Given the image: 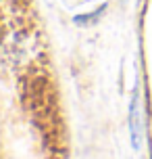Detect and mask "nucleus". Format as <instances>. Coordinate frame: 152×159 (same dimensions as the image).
Returning <instances> with one entry per match:
<instances>
[{
	"label": "nucleus",
	"instance_id": "1",
	"mask_svg": "<svg viewBox=\"0 0 152 159\" xmlns=\"http://www.w3.org/2000/svg\"><path fill=\"white\" fill-rule=\"evenodd\" d=\"M129 130H131V140L133 147H140V96L137 92L131 98V107H129Z\"/></svg>",
	"mask_w": 152,
	"mask_h": 159
}]
</instances>
